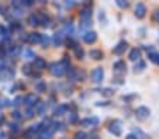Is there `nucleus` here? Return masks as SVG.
I'll return each instance as SVG.
<instances>
[{"instance_id":"bb28decb","label":"nucleus","mask_w":159,"mask_h":139,"mask_svg":"<svg viewBox=\"0 0 159 139\" xmlns=\"http://www.w3.org/2000/svg\"><path fill=\"white\" fill-rule=\"evenodd\" d=\"M75 139H86V133L84 132H78L75 135Z\"/></svg>"},{"instance_id":"b1692460","label":"nucleus","mask_w":159,"mask_h":139,"mask_svg":"<svg viewBox=\"0 0 159 139\" xmlns=\"http://www.w3.org/2000/svg\"><path fill=\"white\" fill-rule=\"evenodd\" d=\"M145 69V62L138 61V63L135 65V70H144Z\"/></svg>"},{"instance_id":"5701e85b","label":"nucleus","mask_w":159,"mask_h":139,"mask_svg":"<svg viewBox=\"0 0 159 139\" xmlns=\"http://www.w3.org/2000/svg\"><path fill=\"white\" fill-rule=\"evenodd\" d=\"M54 44H55V45H57V46H59L61 44H62V38H61V35H59V34H57V35L54 37Z\"/></svg>"},{"instance_id":"4468645a","label":"nucleus","mask_w":159,"mask_h":139,"mask_svg":"<svg viewBox=\"0 0 159 139\" xmlns=\"http://www.w3.org/2000/svg\"><path fill=\"white\" fill-rule=\"evenodd\" d=\"M125 69H127V66H125V63L124 62H116L114 63V72L116 73H124L125 72Z\"/></svg>"},{"instance_id":"393cba45","label":"nucleus","mask_w":159,"mask_h":139,"mask_svg":"<svg viewBox=\"0 0 159 139\" xmlns=\"http://www.w3.org/2000/svg\"><path fill=\"white\" fill-rule=\"evenodd\" d=\"M102 93H103V96H106V97L113 96V90H111V89H104V90H102Z\"/></svg>"},{"instance_id":"c756f323","label":"nucleus","mask_w":159,"mask_h":139,"mask_svg":"<svg viewBox=\"0 0 159 139\" xmlns=\"http://www.w3.org/2000/svg\"><path fill=\"white\" fill-rule=\"evenodd\" d=\"M13 118H16V119H21V118H23L21 117V112L20 111H14L13 112Z\"/></svg>"},{"instance_id":"c85d7f7f","label":"nucleus","mask_w":159,"mask_h":139,"mask_svg":"<svg viewBox=\"0 0 159 139\" xmlns=\"http://www.w3.org/2000/svg\"><path fill=\"white\" fill-rule=\"evenodd\" d=\"M33 115H34V110L28 108L27 111H25V118H33Z\"/></svg>"},{"instance_id":"39448f33","label":"nucleus","mask_w":159,"mask_h":139,"mask_svg":"<svg viewBox=\"0 0 159 139\" xmlns=\"http://www.w3.org/2000/svg\"><path fill=\"white\" fill-rule=\"evenodd\" d=\"M145 13H147V7H145V4L138 3L137 6H135V15H137L138 18H144Z\"/></svg>"},{"instance_id":"a878e982","label":"nucleus","mask_w":159,"mask_h":139,"mask_svg":"<svg viewBox=\"0 0 159 139\" xmlns=\"http://www.w3.org/2000/svg\"><path fill=\"white\" fill-rule=\"evenodd\" d=\"M21 101H24V97H21V96H18V97H17V98H16V100H14V103H13V104H14V106H16V107H18V106H20V104H21Z\"/></svg>"},{"instance_id":"1a4fd4ad","label":"nucleus","mask_w":159,"mask_h":139,"mask_svg":"<svg viewBox=\"0 0 159 139\" xmlns=\"http://www.w3.org/2000/svg\"><path fill=\"white\" fill-rule=\"evenodd\" d=\"M80 124L83 125V127H92V125H97L99 124V119H97L96 117L93 118H84V119H82Z\"/></svg>"},{"instance_id":"2eb2a0df","label":"nucleus","mask_w":159,"mask_h":139,"mask_svg":"<svg viewBox=\"0 0 159 139\" xmlns=\"http://www.w3.org/2000/svg\"><path fill=\"white\" fill-rule=\"evenodd\" d=\"M90 58H93V59H96V61H100L103 58V52L100 51V49H92V51L89 52Z\"/></svg>"},{"instance_id":"dca6fc26","label":"nucleus","mask_w":159,"mask_h":139,"mask_svg":"<svg viewBox=\"0 0 159 139\" xmlns=\"http://www.w3.org/2000/svg\"><path fill=\"white\" fill-rule=\"evenodd\" d=\"M34 66H35L37 69H44V67L47 66V62H45L42 58H35V59H34Z\"/></svg>"},{"instance_id":"58836bf2","label":"nucleus","mask_w":159,"mask_h":139,"mask_svg":"<svg viewBox=\"0 0 159 139\" xmlns=\"http://www.w3.org/2000/svg\"><path fill=\"white\" fill-rule=\"evenodd\" d=\"M127 139H138V138H137V136H135V135H132V133H131V135H128V136H127Z\"/></svg>"},{"instance_id":"79ce46f5","label":"nucleus","mask_w":159,"mask_h":139,"mask_svg":"<svg viewBox=\"0 0 159 139\" xmlns=\"http://www.w3.org/2000/svg\"><path fill=\"white\" fill-rule=\"evenodd\" d=\"M90 139H100V138H97V136H92Z\"/></svg>"},{"instance_id":"aec40b11","label":"nucleus","mask_w":159,"mask_h":139,"mask_svg":"<svg viewBox=\"0 0 159 139\" xmlns=\"http://www.w3.org/2000/svg\"><path fill=\"white\" fill-rule=\"evenodd\" d=\"M149 61L153 62V63L159 65V54L158 52H151L149 54Z\"/></svg>"},{"instance_id":"f03ea898","label":"nucleus","mask_w":159,"mask_h":139,"mask_svg":"<svg viewBox=\"0 0 159 139\" xmlns=\"http://www.w3.org/2000/svg\"><path fill=\"white\" fill-rule=\"evenodd\" d=\"M49 67H51V73L54 76H62L66 70V67L62 63H52Z\"/></svg>"},{"instance_id":"4c0bfd02","label":"nucleus","mask_w":159,"mask_h":139,"mask_svg":"<svg viewBox=\"0 0 159 139\" xmlns=\"http://www.w3.org/2000/svg\"><path fill=\"white\" fill-rule=\"evenodd\" d=\"M10 129L11 131H18V125L17 124H10Z\"/></svg>"},{"instance_id":"72a5a7b5","label":"nucleus","mask_w":159,"mask_h":139,"mask_svg":"<svg viewBox=\"0 0 159 139\" xmlns=\"http://www.w3.org/2000/svg\"><path fill=\"white\" fill-rule=\"evenodd\" d=\"M41 42L44 44V45H48V42H49V38H48V37H44V35H42Z\"/></svg>"},{"instance_id":"f3484780","label":"nucleus","mask_w":159,"mask_h":139,"mask_svg":"<svg viewBox=\"0 0 159 139\" xmlns=\"http://www.w3.org/2000/svg\"><path fill=\"white\" fill-rule=\"evenodd\" d=\"M66 108L68 107L66 106H63V104H61V106H58L57 108H55V111H54V115H57V117H61V115H63L66 112Z\"/></svg>"},{"instance_id":"a19ab883","label":"nucleus","mask_w":159,"mask_h":139,"mask_svg":"<svg viewBox=\"0 0 159 139\" xmlns=\"http://www.w3.org/2000/svg\"><path fill=\"white\" fill-rule=\"evenodd\" d=\"M155 20H156V21H159V11L155 13Z\"/></svg>"},{"instance_id":"7c9ffc66","label":"nucleus","mask_w":159,"mask_h":139,"mask_svg":"<svg viewBox=\"0 0 159 139\" xmlns=\"http://www.w3.org/2000/svg\"><path fill=\"white\" fill-rule=\"evenodd\" d=\"M9 52H10L11 55H17V54H18V48H17V46H13V48L9 49Z\"/></svg>"},{"instance_id":"f257e3e1","label":"nucleus","mask_w":159,"mask_h":139,"mask_svg":"<svg viewBox=\"0 0 159 139\" xmlns=\"http://www.w3.org/2000/svg\"><path fill=\"white\" fill-rule=\"evenodd\" d=\"M149 114H151V111H149V108H147V107H138V108H137V111H135L137 118H138V119H141V121L147 119V118L149 117Z\"/></svg>"},{"instance_id":"20e7f679","label":"nucleus","mask_w":159,"mask_h":139,"mask_svg":"<svg viewBox=\"0 0 159 139\" xmlns=\"http://www.w3.org/2000/svg\"><path fill=\"white\" fill-rule=\"evenodd\" d=\"M54 132H55V128L54 127H48L47 129H44L41 133H39L38 138L39 139H51L52 135H54Z\"/></svg>"},{"instance_id":"473e14b6","label":"nucleus","mask_w":159,"mask_h":139,"mask_svg":"<svg viewBox=\"0 0 159 139\" xmlns=\"http://www.w3.org/2000/svg\"><path fill=\"white\" fill-rule=\"evenodd\" d=\"M25 55H27L30 59H31V58H35V54H34L33 51H30V49H27V51H25Z\"/></svg>"},{"instance_id":"9b49d317","label":"nucleus","mask_w":159,"mask_h":139,"mask_svg":"<svg viewBox=\"0 0 159 139\" xmlns=\"http://www.w3.org/2000/svg\"><path fill=\"white\" fill-rule=\"evenodd\" d=\"M83 39H84V42H87V44L94 42V41H96V33H93V31H87V33L83 35Z\"/></svg>"},{"instance_id":"0eeeda50","label":"nucleus","mask_w":159,"mask_h":139,"mask_svg":"<svg viewBox=\"0 0 159 139\" xmlns=\"http://www.w3.org/2000/svg\"><path fill=\"white\" fill-rule=\"evenodd\" d=\"M80 20L82 21H90L92 20V9L90 7H84L80 13Z\"/></svg>"},{"instance_id":"e433bc0d","label":"nucleus","mask_w":159,"mask_h":139,"mask_svg":"<svg viewBox=\"0 0 159 139\" xmlns=\"http://www.w3.org/2000/svg\"><path fill=\"white\" fill-rule=\"evenodd\" d=\"M23 72L25 73V75H31V70H30V66H24L23 67Z\"/></svg>"},{"instance_id":"f704fd0d","label":"nucleus","mask_w":159,"mask_h":139,"mask_svg":"<svg viewBox=\"0 0 159 139\" xmlns=\"http://www.w3.org/2000/svg\"><path fill=\"white\" fill-rule=\"evenodd\" d=\"M117 4L120 7H127V2H124V0H117Z\"/></svg>"},{"instance_id":"c9c22d12","label":"nucleus","mask_w":159,"mask_h":139,"mask_svg":"<svg viewBox=\"0 0 159 139\" xmlns=\"http://www.w3.org/2000/svg\"><path fill=\"white\" fill-rule=\"evenodd\" d=\"M0 13L3 15H7V9H6V6H0Z\"/></svg>"},{"instance_id":"a211bd4d","label":"nucleus","mask_w":159,"mask_h":139,"mask_svg":"<svg viewBox=\"0 0 159 139\" xmlns=\"http://www.w3.org/2000/svg\"><path fill=\"white\" fill-rule=\"evenodd\" d=\"M28 24H30V25H38L39 24L38 15H37V14H31L30 17H28Z\"/></svg>"},{"instance_id":"423d86ee","label":"nucleus","mask_w":159,"mask_h":139,"mask_svg":"<svg viewBox=\"0 0 159 139\" xmlns=\"http://www.w3.org/2000/svg\"><path fill=\"white\" fill-rule=\"evenodd\" d=\"M35 101H38V98H37L35 94H28V96H25V98H24V103L28 108H31L33 106H37Z\"/></svg>"},{"instance_id":"f8f14e48","label":"nucleus","mask_w":159,"mask_h":139,"mask_svg":"<svg viewBox=\"0 0 159 139\" xmlns=\"http://www.w3.org/2000/svg\"><path fill=\"white\" fill-rule=\"evenodd\" d=\"M45 110H47V103H44V101H39V103H37L35 106V112L39 115H44Z\"/></svg>"},{"instance_id":"ea45409f","label":"nucleus","mask_w":159,"mask_h":139,"mask_svg":"<svg viewBox=\"0 0 159 139\" xmlns=\"http://www.w3.org/2000/svg\"><path fill=\"white\" fill-rule=\"evenodd\" d=\"M4 56V51H3V49H2V48H0V59H2V58H3Z\"/></svg>"},{"instance_id":"2f4dec72","label":"nucleus","mask_w":159,"mask_h":139,"mask_svg":"<svg viewBox=\"0 0 159 139\" xmlns=\"http://www.w3.org/2000/svg\"><path fill=\"white\" fill-rule=\"evenodd\" d=\"M69 122H76V114H75V112H70V115H69Z\"/></svg>"},{"instance_id":"cd10ccee","label":"nucleus","mask_w":159,"mask_h":139,"mask_svg":"<svg viewBox=\"0 0 159 139\" xmlns=\"http://www.w3.org/2000/svg\"><path fill=\"white\" fill-rule=\"evenodd\" d=\"M13 11H14L16 17H20V15H21V7H14V9H13Z\"/></svg>"},{"instance_id":"9d476101","label":"nucleus","mask_w":159,"mask_h":139,"mask_svg":"<svg viewBox=\"0 0 159 139\" xmlns=\"http://www.w3.org/2000/svg\"><path fill=\"white\" fill-rule=\"evenodd\" d=\"M27 39H28V42H31V44H38V42H41L42 35L38 33H31Z\"/></svg>"},{"instance_id":"412c9836","label":"nucleus","mask_w":159,"mask_h":139,"mask_svg":"<svg viewBox=\"0 0 159 139\" xmlns=\"http://www.w3.org/2000/svg\"><path fill=\"white\" fill-rule=\"evenodd\" d=\"M73 49H75V55L79 58V59H82L83 58V55H84V52H83V49L80 48V46H78V45H75L73 46Z\"/></svg>"},{"instance_id":"6e6552de","label":"nucleus","mask_w":159,"mask_h":139,"mask_svg":"<svg viewBox=\"0 0 159 139\" xmlns=\"http://www.w3.org/2000/svg\"><path fill=\"white\" fill-rule=\"evenodd\" d=\"M110 132H113L114 135H120L121 133V125H120V121H113L108 127Z\"/></svg>"},{"instance_id":"ddd939ff","label":"nucleus","mask_w":159,"mask_h":139,"mask_svg":"<svg viewBox=\"0 0 159 139\" xmlns=\"http://www.w3.org/2000/svg\"><path fill=\"white\" fill-rule=\"evenodd\" d=\"M125 48H127V42H125V41H121V42H118L117 46L114 48V54L121 55L124 51H125Z\"/></svg>"},{"instance_id":"7ed1b4c3","label":"nucleus","mask_w":159,"mask_h":139,"mask_svg":"<svg viewBox=\"0 0 159 139\" xmlns=\"http://www.w3.org/2000/svg\"><path fill=\"white\" fill-rule=\"evenodd\" d=\"M103 76H104V72H103L102 67H96V69L92 72V80L94 83H100L103 80Z\"/></svg>"},{"instance_id":"4be33fe9","label":"nucleus","mask_w":159,"mask_h":139,"mask_svg":"<svg viewBox=\"0 0 159 139\" xmlns=\"http://www.w3.org/2000/svg\"><path fill=\"white\" fill-rule=\"evenodd\" d=\"M35 89H37L38 91H41V93H42V91L47 90V85H45L44 82H41V80H39V82L35 83Z\"/></svg>"},{"instance_id":"6ab92c4d","label":"nucleus","mask_w":159,"mask_h":139,"mask_svg":"<svg viewBox=\"0 0 159 139\" xmlns=\"http://www.w3.org/2000/svg\"><path fill=\"white\" fill-rule=\"evenodd\" d=\"M129 59H131V61H139V51L137 48L129 52Z\"/></svg>"}]
</instances>
